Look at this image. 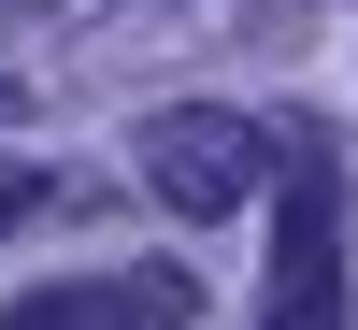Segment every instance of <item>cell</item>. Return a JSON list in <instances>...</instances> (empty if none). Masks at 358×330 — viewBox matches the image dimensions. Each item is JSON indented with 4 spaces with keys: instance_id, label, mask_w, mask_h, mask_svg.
I'll return each instance as SVG.
<instances>
[{
    "instance_id": "3",
    "label": "cell",
    "mask_w": 358,
    "mask_h": 330,
    "mask_svg": "<svg viewBox=\"0 0 358 330\" xmlns=\"http://www.w3.org/2000/svg\"><path fill=\"white\" fill-rule=\"evenodd\" d=\"M201 316V273L172 259H129V273H72V287H29L0 330H187Z\"/></svg>"
},
{
    "instance_id": "4",
    "label": "cell",
    "mask_w": 358,
    "mask_h": 330,
    "mask_svg": "<svg viewBox=\"0 0 358 330\" xmlns=\"http://www.w3.org/2000/svg\"><path fill=\"white\" fill-rule=\"evenodd\" d=\"M15 115H29V101H15V86H0V130H15Z\"/></svg>"
},
{
    "instance_id": "2",
    "label": "cell",
    "mask_w": 358,
    "mask_h": 330,
    "mask_svg": "<svg viewBox=\"0 0 358 330\" xmlns=\"http://www.w3.org/2000/svg\"><path fill=\"white\" fill-rule=\"evenodd\" d=\"M258 330H344V187L330 158H287L273 187V302Z\"/></svg>"
},
{
    "instance_id": "5",
    "label": "cell",
    "mask_w": 358,
    "mask_h": 330,
    "mask_svg": "<svg viewBox=\"0 0 358 330\" xmlns=\"http://www.w3.org/2000/svg\"><path fill=\"white\" fill-rule=\"evenodd\" d=\"M0 216H15V187H0Z\"/></svg>"
},
{
    "instance_id": "1",
    "label": "cell",
    "mask_w": 358,
    "mask_h": 330,
    "mask_svg": "<svg viewBox=\"0 0 358 330\" xmlns=\"http://www.w3.org/2000/svg\"><path fill=\"white\" fill-rule=\"evenodd\" d=\"M143 187L172 201V216H244L258 187H273V130L258 115H229V101H172V115H143Z\"/></svg>"
}]
</instances>
